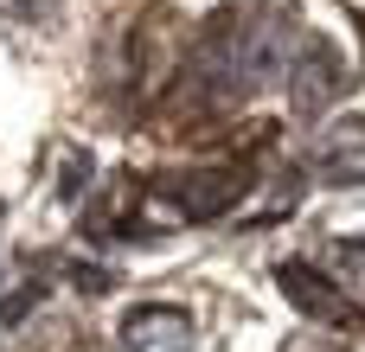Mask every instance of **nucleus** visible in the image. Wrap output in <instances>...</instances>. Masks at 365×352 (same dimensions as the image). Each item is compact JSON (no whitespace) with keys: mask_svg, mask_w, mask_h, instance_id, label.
Wrapping results in <instances>:
<instances>
[{"mask_svg":"<svg viewBox=\"0 0 365 352\" xmlns=\"http://www.w3.org/2000/svg\"><path fill=\"white\" fill-rule=\"evenodd\" d=\"M83 186H90V154H71L64 173H58V192L64 199H83Z\"/></svg>","mask_w":365,"mask_h":352,"instance_id":"nucleus-6","label":"nucleus"},{"mask_svg":"<svg viewBox=\"0 0 365 352\" xmlns=\"http://www.w3.org/2000/svg\"><path fill=\"white\" fill-rule=\"evenodd\" d=\"M276 289L308 314V321H327V327H365V308L359 301H346L340 295V282H327L321 269H308V263H276Z\"/></svg>","mask_w":365,"mask_h":352,"instance_id":"nucleus-3","label":"nucleus"},{"mask_svg":"<svg viewBox=\"0 0 365 352\" xmlns=\"http://www.w3.org/2000/svg\"><path fill=\"white\" fill-rule=\"evenodd\" d=\"M250 186H257V167H244V160H218V167H173V173H160V180H154V192H160L180 218H192V224L225 218Z\"/></svg>","mask_w":365,"mask_h":352,"instance_id":"nucleus-1","label":"nucleus"},{"mask_svg":"<svg viewBox=\"0 0 365 352\" xmlns=\"http://www.w3.org/2000/svg\"><path fill=\"white\" fill-rule=\"evenodd\" d=\"M314 173L327 186H365V115H340L321 147H314Z\"/></svg>","mask_w":365,"mask_h":352,"instance_id":"nucleus-5","label":"nucleus"},{"mask_svg":"<svg viewBox=\"0 0 365 352\" xmlns=\"http://www.w3.org/2000/svg\"><path fill=\"white\" fill-rule=\"evenodd\" d=\"M346 77H353V71H346L340 45L308 38V45L295 51V64H289V109H295V115H321L327 103H340Z\"/></svg>","mask_w":365,"mask_h":352,"instance_id":"nucleus-2","label":"nucleus"},{"mask_svg":"<svg viewBox=\"0 0 365 352\" xmlns=\"http://www.w3.org/2000/svg\"><path fill=\"white\" fill-rule=\"evenodd\" d=\"M115 340H122V352H192V314L167 308V301H141L122 314Z\"/></svg>","mask_w":365,"mask_h":352,"instance_id":"nucleus-4","label":"nucleus"}]
</instances>
